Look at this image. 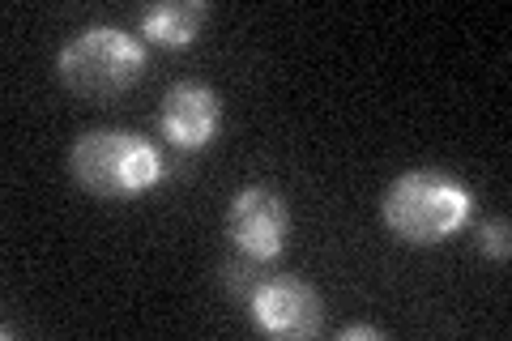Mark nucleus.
Returning a JSON list of instances; mask_svg holds the SVG:
<instances>
[{"mask_svg": "<svg viewBox=\"0 0 512 341\" xmlns=\"http://www.w3.org/2000/svg\"><path fill=\"white\" fill-rule=\"evenodd\" d=\"M470 209H474V192L440 167L402 171L380 197L384 226L402 243H414V248L444 243L448 235H457L466 226Z\"/></svg>", "mask_w": 512, "mask_h": 341, "instance_id": "1", "label": "nucleus"}, {"mask_svg": "<svg viewBox=\"0 0 512 341\" xmlns=\"http://www.w3.org/2000/svg\"><path fill=\"white\" fill-rule=\"evenodd\" d=\"M69 171L77 188L94 192V197L128 201L163 180L167 162L163 150L141 133H133V128H94V133H82L73 141Z\"/></svg>", "mask_w": 512, "mask_h": 341, "instance_id": "2", "label": "nucleus"}, {"mask_svg": "<svg viewBox=\"0 0 512 341\" xmlns=\"http://www.w3.org/2000/svg\"><path fill=\"white\" fill-rule=\"evenodd\" d=\"M146 69V47L120 26H86L56 52V73L82 99H116Z\"/></svg>", "mask_w": 512, "mask_h": 341, "instance_id": "3", "label": "nucleus"}, {"mask_svg": "<svg viewBox=\"0 0 512 341\" xmlns=\"http://www.w3.org/2000/svg\"><path fill=\"white\" fill-rule=\"evenodd\" d=\"M286 231H291V209H286L282 192L252 184L239 188L227 205V239L235 243L239 256L248 261H274L286 248Z\"/></svg>", "mask_w": 512, "mask_h": 341, "instance_id": "4", "label": "nucleus"}, {"mask_svg": "<svg viewBox=\"0 0 512 341\" xmlns=\"http://www.w3.org/2000/svg\"><path fill=\"white\" fill-rule=\"evenodd\" d=\"M248 316L261 333L269 337H291V341H303V337H316L320 333V295L303 282V278H269V282H256L248 290Z\"/></svg>", "mask_w": 512, "mask_h": 341, "instance_id": "5", "label": "nucleus"}, {"mask_svg": "<svg viewBox=\"0 0 512 341\" xmlns=\"http://www.w3.org/2000/svg\"><path fill=\"white\" fill-rule=\"evenodd\" d=\"M218 120H222V103L201 81H175L163 94L158 124H163V137L180 145V150H205L218 133Z\"/></svg>", "mask_w": 512, "mask_h": 341, "instance_id": "6", "label": "nucleus"}, {"mask_svg": "<svg viewBox=\"0 0 512 341\" xmlns=\"http://www.w3.org/2000/svg\"><path fill=\"white\" fill-rule=\"evenodd\" d=\"M205 18H210L205 0H163V5H150L141 13V35H150L163 47H188L201 35Z\"/></svg>", "mask_w": 512, "mask_h": 341, "instance_id": "7", "label": "nucleus"}, {"mask_svg": "<svg viewBox=\"0 0 512 341\" xmlns=\"http://www.w3.org/2000/svg\"><path fill=\"white\" fill-rule=\"evenodd\" d=\"M478 248H483V256H495V261H508L512 243H508V218H491L478 226Z\"/></svg>", "mask_w": 512, "mask_h": 341, "instance_id": "8", "label": "nucleus"}, {"mask_svg": "<svg viewBox=\"0 0 512 341\" xmlns=\"http://www.w3.org/2000/svg\"><path fill=\"white\" fill-rule=\"evenodd\" d=\"M338 337H342V341H359V337H363V341H380L384 333L376 329V324H346Z\"/></svg>", "mask_w": 512, "mask_h": 341, "instance_id": "9", "label": "nucleus"}]
</instances>
